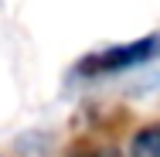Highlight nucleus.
<instances>
[{
	"label": "nucleus",
	"instance_id": "1",
	"mask_svg": "<svg viewBox=\"0 0 160 157\" xmlns=\"http://www.w3.org/2000/svg\"><path fill=\"white\" fill-rule=\"evenodd\" d=\"M160 58V34H143L126 44H109L102 51H92L85 58L75 62V75L82 79H99V75H119V72H133L143 65Z\"/></svg>",
	"mask_w": 160,
	"mask_h": 157
},
{
	"label": "nucleus",
	"instance_id": "2",
	"mask_svg": "<svg viewBox=\"0 0 160 157\" xmlns=\"http://www.w3.org/2000/svg\"><path fill=\"white\" fill-rule=\"evenodd\" d=\"M129 157H160V126H143L129 144Z\"/></svg>",
	"mask_w": 160,
	"mask_h": 157
},
{
	"label": "nucleus",
	"instance_id": "3",
	"mask_svg": "<svg viewBox=\"0 0 160 157\" xmlns=\"http://www.w3.org/2000/svg\"><path fill=\"white\" fill-rule=\"evenodd\" d=\"M82 157H112V154H82Z\"/></svg>",
	"mask_w": 160,
	"mask_h": 157
}]
</instances>
